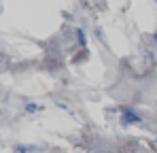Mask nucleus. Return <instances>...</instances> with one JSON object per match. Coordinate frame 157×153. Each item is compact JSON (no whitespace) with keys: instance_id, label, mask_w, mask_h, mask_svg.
I'll return each instance as SVG.
<instances>
[{"instance_id":"f257e3e1","label":"nucleus","mask_w":157,"mask_h":153,"mask_svg":"<svg viewBox=\"0 0 157 153\" xmlns=\"http://www.w3.org/2000/svg\"><path fill=\"white\" fill-rule=\"evenodd\" d=\"M123 121L125 124H138L140 121V115H136V113H132L130 108H125L123 111Z\"/></svg>"},{"instance_id":"f03ea898","label":"nucleus","mask_w":157,"mask_h":153,"mask_svg":"<svg viewBox=\"0 0 157 153\" xmlns=\"http://www.w3.org/2000/svg\"><path fill=\"white\" fill-rule=\"evenodd\" d=\"M40 147H34V145H15V151H38Z\"/></svg>"},{"instance_id":"7ed1b4c3","label":"nucleus","mask_w":157,"mask_h":153,"mask_svg":"<svg viewBox=\"0 0 157 153\" xmlns=\"http://www.w3.org/2000/svg\"><path fill=\"white\" fill-rule=\"evenodd\" d=\"M6 64H9L6 55H4V53H0V73H4V70H6Z\"/></svg>"},{"instance_id":"20e7f679","label":"nucleus","mask_w":157,"mask_h":153,"mask_svg":"<svg viewBox=\"0 0 157 153\" xmlns=\"http://www.w3.org/2000/svg\"><path fill=\"white\" fill-rule=\"evenodd\" d=\"M26 108H28V111H30V113H32V111H38V106H36V104H28Z\"/></svg>"},{"instance_id":"39448f33","label":"nucleus","mask_w":157,"mask_h":153,"mask_svg":"<svg viewBox=\"0 0 157 153\" xmlns=\"http://www.w3.org/2000/svg\"><path fill=\"white\" fill-rule=\"evenodd\" d=\"M153 147H155V149H157V143H153Z\"/></svg>"},{"instance_id":"423d86ee","label":"nucleus","mask_w":157,"mask_h":153,"mask_svg":"<svg viewBox=\"0 0 157 153\" xmlns=\"http://www.w3.org/2000/svg\"><path fill=\"white\" fill-rule=\"evenodd\" d=\"M155 2H157V0H155Z\"/></svg>"}]
</instances>
